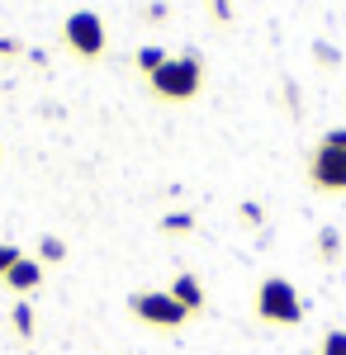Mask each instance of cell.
<instances>
[{"label": "cell", "instance_id": "1", "mask_svg": "<svg viewBox=\"0 0 346 355\" xmlns=\"http://www.w3.org/2000/svg\"><path fill=\"white\" fill-rule=\"evenodd\" d=\"M147 90L161 105H190V100H199V90H204V57L199 53L166 57L157 71L147 76Z\"/></svg>", "mask_w": 346, "mask_h": 355}, {"label": "cell", "instance_id": "2", "mask_svg": "<svg viewBox=\"0 0 346 355\" xmlns=\"http://www.w3.org/2000/svg\"><path fill=\"white\" fill-rule=\"evenodd\" d=\"M256 318L266 327H299L304 322V299L294 289V279L285 275H266L256 284Z\"/></svg>", "mask_w": 346, "mask_h": 355}, {"label": "cell", "instance_id": "3", "mask_svg": "<svg viewBox=\"0 0 346 355\" xmlns=\"http://www.w3.org/2000/svg\"><path fill=\"white\" fill-rule=\"evenodd\" d=\"M62 48L81 62H100L109 48V33H105V19L95 10H72L62 19Z\"/></svg>", "mask_w": 346, "mask_h": 355}, {"label": "cell", "instance_id": "4", "mask_svg": "<svg viewBox=\"0 0 346 355\" xmlns=\"http://www.w3.org/2000/svg\"><path fill=\"white\" fill-rule=\"evenodd\" d=\"M129 313L142 327H157V331H181L190 322V313L171 299V289H133L129 294Z\"/></svg>", "mask_w": 346, "mask_h": 355}, {"label": "cell", "instance_id": "5", "mask_svg": "<svg viewBox=\"0 0 346 355\" xmlns=\"http://www.w3.org/2000/svg\"><path fill=\"white\" fill-rule=\"evenodd\" d=\"M304 175H308V185L318 194H346V152L337 147H313V157L304 166Z\"/></svg>", "mask_w": 346, "mask_h": 355}, {"label": "cell", "instance_id": "6", "mask_svg": "<svg viewBox=\"0 0 346 355\" xmlns=\"http://www.w3.org/2000/svg\"><path fill=\"white\" fill-rule=\"evenodd\" d=\"M0 284H5L10 294H19V299H28L33 289H43V261H38V256H24V261H19L15 270L5 275Z\"/></svg>", "mask_w": 346, "mask_h": 355}, {"label": "cell", "instance_id": "7", "mask_svg": "<svg viewBox=\"0 0 346 355\" xmlns=\"http://www.w3.org/2000/svg\"><path fill=\"white\" fill-rule=\"evenodd\" d=\"M171 299L181 303L190 318H199L204 303H209V299H204V284H199V275H195V270H181L176 279H171Z\"/></svg>", "mask_w": 346, "mask_h": 355}, {"label": "cell", "instance_id": "8", "mask_svg": "<svg viewBox=\"0 0 346 355\" xmlns=\"http://www.w3.org/2000/svg\"><path fill=\"white\" fill-rule=\"evenodd\" d=\"M10 327H15V336H19V341H28V336H33V303H28V299H19L15 308H10Z\"/></svg>", "mask_w": 346, "mask_h": 355}, {"label": "cell", "instance_id": "9", "mask_svg": "<svg viewBox=\"0 0 346 355\" xmlns=\"http://www.w3.org/2000/svg\"><path fill=\"white\" fill-rule=\"evenodd\" d=\"M38 261L43 266H62L67 261V242L62 237H38Z\"/></svg>", "mask_w": 346, "mask_h": 355}, {"label": "cell", "instance_id": "10", "mask_svg": "<svg viewBox=\"0 0 346 355\" xmlns=\"http://www.w3.org/2000/svg\"><path fill=\"white\" fill-rule=\"evenodd\" d=\"M166 57H171L166 48H138V53H133V62H138V71H142V76H152V71H157V67L166 62Z\"/></svg>", "mask_w": 346, "mask_h": 355}, {"label": "cell", "instance_id": "11", "mask_svg": "<svg viewBox=\"0 0 346 355\" xmlns=\"http://www.w3.org/2000/svg\"><path fill=\"white\" fill-rule=\"evenodd\" d=\"M318 355H346V327H327L322 331Z\"/></svg>", "mask_w": 346, "mask_h": 355}, {"label": "cell", "instance_id": "12", "mask_svg": "<svg viewBox=\"0 0 346 355\" xmlns=\"http://www.w3.org/2000/svg\"><path fill=\"white\" fill-rule=\"evenodd\" d=\"M19 261H24V251H19V246H15V242H0V279L15 270Z\"/></svg>", "mask_w": 346, "mask_h": 355}, {"label": "cell", "instance_id": "13", "mask_svg": "<svg viewBox=\"0 0 346 355\" xmlns=\"http://www.w3.org/2000/svg\"><path fill=\"white\" fill-rule=\"evenodd\" d=\"M161 232H195V218L190 214H166L161 218Z\"/></svg>", "mask_w": 346, "mask_h": 355}, {"label": "cell", "instance_id": "14", "mask_svg": "<svg viewBox=\"0 0 346 355\" xmlns=\"http://www.w3.org/2000/svg\"><path fill=\"white\" fill-rule=\"evenodd\" d=\"M318 256H322V261H337V232H332V227H322V232H318Z\"/></svg>", "mask_w": 346, "mask_h": 355}, {"label": "cell", "instance_id": "15", "mask_svg": "<svg viewBox=\"0 0 346 355\" xmlns=\"http://www.w3.org/2000/svg\"><path fill=\"white\" fill-rule=\"evenodd\" d=\"M318 142H322V147H337V152H346V128H327Z\"/></svg>", "mask_w": 346, "mask_h": 355}, {"label": "cell", "instance_id": "16", "mask_svg": "<svg viewBox=\"0 0 346 355\" xmlns=\"http://www.w3.org/2000/svg\"><path fill=\"white\" fill-rule=\"evenodd\" d=\"M242 223H252V227H256V223H261V209H256V204H242Z\"/></svg>", "mask_w": 346, "mask_h": 355}, {"label": "cell", "instance_id": "17", "mask_svg": "<svg viewBox=\"0 0 346 355\" xmlns=\"http://www.w3.org/2000/svg\"><path fill=\"white\" fill-rule=\"evenodd\" d=\"M318 57H322V67H337V53H332L327 43H318Z\"/></svg>", "mask_w": 346, "mask_h": 355}, {"label": "cell", "instance_id": "18", "mask_svg": "<svg viewBox=\"0 0 346 355\" xmlns=\"http://www.w3.org/2000/svg\"><path fill=\"white\" fill-rule=\"evenodd\" d=\"M10 53H19V43L15 38H0V57H10Z\"/></svg>", "mask_w": 346, "mask_h": 355}, {"label": "cell", "instance_id": "19", "mask_svg": "<svg viewBox=\"0 0 346 355\" xmlns=\"http://www.w3.org/2000/svg\"><path fill=\"white\" fill-rule=\"evenodd\" d=\"M313 355H318V351H313Z\"/></svg>", "mask_w": 346, "mask_h": 355}]
</instances>
